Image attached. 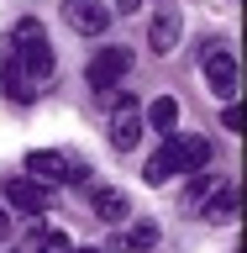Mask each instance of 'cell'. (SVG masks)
Wrapping results in <instances>:
<instances>
[{
    "mask_svg": "<svg viewBox=\"0 0 247 253\" xmlns=\"http://www.w3.org/2000/svg\"><path fill=\"white\" fill-rule=\"evenodd\" d=\"M169 153H174V169L200 174L205 164H211V142H205V137H174V142H169Z\"/></svg>",
    "mask_w": 247,
    "mask_h": 253,
    "instance_id": "cell-8",
    "label": "cell"
},
{
    "mask_svg": "<svg viewBox=\"0 0 247 253\" xmlns=\"http://www.w3.org/2000/svg\"><path fill=\"white\" fill-rule=\"evenodd\" d=\"M90 211H95L100 221H126V211H132V206H126V195H121V190L100 185V190H90Z\"/></svg>",
    "mask_w": 247,
    "mask_h": 253,
    "instance_id": "cell-12",
    "label": "cell"
},
{
    "mask_svg": "<svg viewBox=\"0 0 247 253\" xmlns=\"http://www.w3.org/2000/svg\"><path fill=\"white\" fill-rule=\"evenodd\" d=\"M27 248H32V253H69L74 243H69V232H63V227H37V232L27 237Z\"/></svg>",
    "mask_w": 247,
    "mask_h": 253,
    "instance_id": "cell-15",
    "label": "cell"
},
{
    "mask_svg": "<svg viewBox=\"0 0 247 253\" xmlns=\"http://www.w3.org/2000/svg\"><path fill=\"white\" fill-rule=\"evenodd\" d=\"M69 253H100V248H69Z\"/></svg>",
    "mask_w": 247,
    "mask_h": 253,
    "instance_id": "cell-21",
    "label": "cell"
},
{
    "mask_svg": "<svg viewBox=\"0 0 247 253\" xmlns=\"http://www.w3.org/2000/svg\"><path fill=\"white\" fill-rule=\"evenodd\" d=\"M16 63H21L37 84L53 74V47H47L42 21H21V27H16Z\"/></svg>",
    "mask_w": 247,
    "mask_h": 253,
    "instance_id": "cell-2",
    "label": "cell"
},
{
    "mask_svg": "<svg viewBox=\"0 0 247 253\" xmlns=\"http://www.w3.org/2000/svg\"><path fill=\"white\" fill-rule=\"evenodd\" d=\"M5 232H11V216H5V211H0V243H5Z\"/></svg>",
    "mask_w": 247,
    "mask_h": 253,
    "instance_id": "cell-20",
    "label": "cell"
},
{
    "mask_svg": "<svg viewBox=\"0 0 247 253\" xmlns=\"http://www.w3.org/2000/svg\"><path fill=\"white\" fill-rule=\"evenodd\" d=\"M63 21L79 32V37H100L110 27V11L100 0H63Z\"/></svg>",
    "mask_w": 247,
    "mask_h": 253,
    "instance_id": "cell-4",
    "label": "cell"
},
{
    "mask_svg": "<svg viewBox=\"0 0 247 253\" xmlns=\"http://www.w3.org/2000/svg\"><path fill=\"white\" fill-rule=\"evenodd\" d=\"M169 174H174V153H169V148H158V153L142 164V179H147V185H163Z\"/></svg>",
    "mask_w": 247,
    "mask_h": 253,
    "instance_id": "cell-16",
    "label": "cell"
},
{
    "mask_svg": "<svg viewBox=\"0 0 247 253\" xmlns=\"http://www.w3.org/2000/svg\"><path fill=\"white\" fill-rule=\"evenodd\" d=\"M142 122H147V132H158V137H174V132H179V100H174V95H158Z\"/></svg>",
    "mask_w": 247,
    "mask_h": 253,
    "instance_id": "cell-10",
    "label": "cell"
},
{
    "mask_svg": "<svg viewBox=\"0 0 247 253\" xmlns=\"http://www.w3.org/2000/svg\"><path fill=\"white\" fill-rule=\"evenodd\" d=\"M132 63H137V53H132V47H100V53L90 58V69H84V79H90L95 95H100V90H110L116 79L132 74Z\"/></svg>",
    "mask_w": 247,
    "mask_h": 253,
    "instance_id": "cell-3",
    "label": "cell"
},
{
    "mask_svg": "<svg viewBox=\"0 0 247 253\" xmlns=\"http://www.w3.org/2000/svg\"><path fill=\"white\" fill-rule=\"evenodd\" d=\"M142 132H147L142 111H116V116H110V148H116V153H132L142 142Z\"/></svg>",
    "mask_w": 247,
    "mask_h": 253,
    "instance_id": "cell-7",
    "label": "cell"
},
{
    "mask_svg": "<svg viewBox=\"0 0 247 253\" xmlns=\"http://www.w3.org/2000/svg\"><path fill=\"white\" fill-rule=\"evenodd\" d=\"M116 5H121L126 16H132V11H142V0H116Z\"/></svg>",
    "mask_w": 247,
    "mask_h": 253,
    "instance_id": "cell-19",
    "label": "cell"
},
{
    "mask_svg": "<svg viewBox=\"0 0 247 253\" xmlns=\"http://www.w3.org/2000/svg\"><path fill=\"white\" fill-rule=\"evenodd\" d=\"M27 179H37V185H79L84 164L74 153H58V148H32L27 153Z\"/></svg>",
    "mask_w": 247,
    "mask_h": 253,
    "instance_id": "cell-1",
    "label": "cell"
},
{
    "mask_svg": "<svg viewBox=\"0 0 247 253\" xmlns=\"http://www.w3.org/2000/svg\"><path fill=\"white\" fill-rule=\"evenodd\" d=\"M147 47H153V53H174V47H179V21H174V16H153Z\"/></svg>",
    "mask_w": 247,
    "mask_h": 253,
    "instance_id": "cell-14",
    "label": "cell"
},
{
    "mask_svg": "<svg viewBox=\"0 0 247 253\" xmlns=\"http://www.w3.org/2000/svg\"><path fill=\"white\" fill-rule=\"evenodd\" d=\"M200 211H205V221H211V227L232 221V216H237V185H216V190L200 201Z\"/></svg>",
    "mask_w": 247,
    "mask_h": 253,
    "instance_id": "cell-11",
    "label": "cell"
},
{
    "mask_svg": "<svg viewBox=\"0 0 247 253\" xmlns=\"http://www.w3.org/2000/svg\"><path fill=\"white\" fill-rule=\"evenodd\" d=\"M221 126H226V132H242V106H237V100H226V111H221Z\"/></svg>",
    "mask_w": 247,
    "mask_h": 253,
    "instance_id": "cell-17",
    "label": "cell"
},
{
    "mask_svg": "<svg viewBox=\"0 0 247 253\" xmlns=\"http://www.w3.org/2000/svg\"><path fill=\"white\" fill-rule=\"evenodd\" d=\"M211 190H216V185H211V179H205V174H195V179H189V201L200 206L205 195H211Z\"/></svg>",
    "mask_w": 247,
    "mask_h": 253,
    "instance_id": "cell-18",
    "label": "cell"
},
{
    "mask_svg": "<svg viewBox=\"0 0 247 253\" xmlns=\"http://www.w3.org/2000/svg\"><path fill=\"white\" fill-rule=\"evenodd\" d=\"M153 243H158V221H132L121 237H110L106 253H147Z\"/></svg>",
    "mask_w": 247,
    "mask_h": 253,
    "instance_id": "cell-9",
    "label": "cell"
},
{
    "mask_svg": "<svg viewBox=\"0 0 247 253\" xmlns=\"http://www.w3.org/2000/svg\"><path fill=\"white\" fill-rule=\"evenodd\" d=\"M0 84H5V95H16V100H32V95L42 90V84H37V79L27 74V69H21V63H5V69H0Z\"/></svg>",
    "mask_w": 247,
    "mask_h": 253,
    "instance_id": "cell-13",
    "label": "cell"
},
{
    "mask_svg": "<svg viewBox=\"0 0 247 253\" xmlns=\"http://www.w3.org/2000/svg\"><path fill=\"white\" fill-rule=\"evenodd\" d=\"M0 195H5V206H11V211H21V216H42V211H47V185L27 179V174H21V179H5V190H0Z\"/></svg>",
    "mask_w": 247,
    "mask_h": 253,
    "instance_id": "cell-5",
    "label": "cell"
},
{
    "mask_svg": "<svg viewBox=\"0 0 247 253\" xmlns=\"http://www.w3.org/2000/svg\"><path fill=\"white\" fill-rule=\"evenodd\" d=\"M205 84H211L221 100L237 95V58L226 53V47H211V53H205Z\"/></svg>",
    "mask_w": 247,
    "mask_h": 253,
    "instance_id": "cell-6",
    "label": "cell"
}]
</instances>
